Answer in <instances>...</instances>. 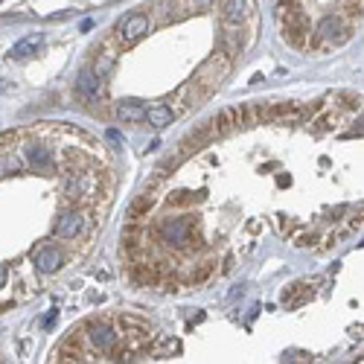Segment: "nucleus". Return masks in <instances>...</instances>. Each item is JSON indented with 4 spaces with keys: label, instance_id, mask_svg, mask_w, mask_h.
<instances>
[{
    "label": "nucleus",
    "instance_id": "f257e3e1",
    "mask_svg": "<svg viewBox=\"0 0 364 364\" xmlns=\"http://www.w3.org/2000/svg\"><path fill=\"white\" fill-rule=\"evenodd\" d=\"M160 236H163L166 245L184 248V245H190V239H192V227H190L187 219H166V222L160 225Z\"/></svg>",
    "mask_w": 364,
    "mask_h": 364
},
{
    "label": "nucleus",
    "instance_id": "f03ea898",
    "mask_svg": "<svg viewBox=\"0 0 364 364\" xmlns=\"http://www.w3.org/2000/svg\"><path fill=\"white\" fill-rule=\"evenodd\" d=\"M117 32H120V41H122L125 47H131V44H137V41L149 32V17H146V15H128L125 20H120Z\"/></svg>",
    "mask_w": 364,
    "mask_h": 364
},
{
    "label": "nucleus",
    "instance_id": "7ed1b4c3",
    "mask_svg": "<svg viewBox=\"0 0 364 364\" xmlns=\"http://www.w3.org/2000/svg\"><path fill=\"white\" fill-rule=\"evenodd\" d=\"M82 329L90 332V335H87V344H90L96 353H111V350H114L117 338H114V332H111L108 327H99V321H87Z\"/></svg>",
    "mask_w": 364,
    "mask_h": 364
},
{
    "label": "nucleus",
    "instance_id": "20e7f679",
    "mask_svg": "<svg viewBox=\"0 0 364 364\" xmlns=\"http://www.w3.org/2000/svg\"><path fill=\"white\" fill-rule=\"evenodd\" d=\"M38 47H41V32H32V35L20 38V41L9 50V55H12V58H26V55H32Z\"/></svg>",
    "mask_w": 364,
    "mask_h": 364
},
{
    "label": "nucleus",
    "instance_id": "39448f33",
    "mask_svg": "<svg viewBox=\"0 0 364 364\" xmlns=\"http://www.w3.org/2000/svg\"><path fill=\"white\" fill-rule=\"evenodd\" d=\"M35 265H38V271H44V274L58 271V268H61V254H58L55 248H44V251L35 257Z\"/></svg>",
    "mask_w": 364,
    "mask_h": 364
},
{
    "label": "nucleus",
    "instance_id": "423d86ee",
    "mask_svg": "<svg viewBox=\"0 0 364 364\" xmlns=\"http://www.w3.org/2000/svg\"><path fill=\"white\" fill-rule=\"evenodd\" d=\"M79 230H82V216L79 213H64L61 222H58V236L73 239V236H79Z\"/></svg>",
    "mask_w": 364,
    "mask_h": 364
},
{
    "label": "nucleus",
    "instance_id": "0eeeda50",
    "mask_svg": "<svg viewBox=\"0 0 364 364\" xmlns=\"http://www.w3.org/2000/svg\"><path fill=\"white\" fill-rule=\"evenodd\" d=\"M146 120H149L152 125L163 128V125H169V122L175 120V114H172V108H166V105H155V108L146 111Z\"/></svg>",
    "mask_w": 364,
    "mask_h": 364
},
{
    "label": "nucleus",
    "instance_id": "6e6552de",
    "mask_svg": "<svg viewBox=\"0 0 364 364\" xmlns=\"http://www.w3.org/2000/svg\"><path fill=\"white\" fill-rule=\"evenodd\" d=\"M117 117L125 120V122H143V120H146V111H143L140 105H134V102H122V105H117Z\"/></svg>",
    "mask_w": 364,
    "mask_h": 364
},
{
    "label": "nucleus",
    "instance_id": "1a4fd4ad",
    "mask_svg": "<svg viewBox=\"0 0 364 364\" xmlns=\"http://www.w3.org/2000/svg\"><path fill=\"white\" fill-rule=\"evenodd\" d=\"M26 155H29V163H32V166H38V169H47V166L52 163V155H50L47 149L32 146V149H26Z\"/></svg>",
    "mask_w": 364,
    "mask_h": 364
},
{
    "label": "nucleus",
    "instance_id": "9d476101",
    "mask_svg": "<svg viewBox=\"0 0 364 364\" xmlns=\"http://www.w3.org/2000/svg\"><path fill=\"white\" fill-rule=\"evenodd\" d=\"M248 15V0H230L227 9H225V17L227 20H242Z\"/></svg>",
    "mask_w": 364,
    "mask_h": 364
},
{
    "label": "nucleus",
    "instance_id": "9b49d317",
    "mask_svg": "<svg viewBox=\"0 0 364 364\" xmlns=\"http://www.w3.org/2000/svg\"><path fill=\"white\" fill-rule=\"evenodd\" d=\"M79 87H82L87 96H93L96 87H99V82H96V76H93L90 70H82V76H79Z\"/></svg>",
    "mask_w": 364,
    "mask_h": 364
},
{
    "label": "nucleus",
    "instance_id": "f8f14e48",
    "mask_svg": "<svg viewBox=\"0 0 364 364\" xmlns=\"http://www.w3.org/2000/svg\"><path fill=\"white\" fill-rule=\"evenodd\" d=\"M105 137H108L111 143H117V146L122 143V137H120V131H117V128H108V131H105Z\"/></svg>",
    "mask_w": 364,
    "mask_h": 364
},
{
    "label": "nucleus",
    "instance_id": "ddd939ff",
    "mask_svg": "<svg viewBox=\"0 0 364 364\" xmlns=\"http://www.w3.org/2000/svg\"><path fill=\"white\" fill-rule=\"evenodd\" d=\"M55 318H58V312H50V315L44 318V327H52V324H55Z\"/></svg>",
    "mask_w": 364,
    "mask_h": 364
},
{
    "label": "nucleus",
    "instance_id": "4468645a",
    "mask_svg": "<svg viewBox=\"0 0 364 364\" xmlns=\"http://www.w3.org/2000/svg\"><path fill=\"white\" fill-rule=\"evenodd\" d=\"M277 184H280V187H289V175H277Z\"/></svg>",
    "mask_w": 364,
    "mask_h": 364
},
{
    "label": "nucleus",
    "instance_id": "2eb2a0df",
    "mask_svg": "<svg viewBox=\"0 0 364 364\" xmlns=\"http://www.w3.org/2000/svg\"><path fill=\"white\" fill-rule=\"evenodd\" d=\"M12 87H15L12 82H0V93H3V90H12Z\"/></svg>",
    "mask_w": 364,
    "mask_h": 364
},
{
    "label": "nucleus",
    "instance_id": "dca6fc26",
    "mask_svg": "<svg viewBox=\"0 0 364 364\" xmlns=\"http://www.w3.org/2000/svg\"><path fill=\"white\" fill-rule=\"evenodd\" d=\"M3 280H6V268L0 265V286H3Z\"/></svg>",
    "mask_w": 364,
    "mask_h": 364
}]
</instances>
